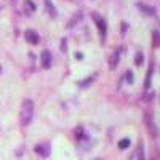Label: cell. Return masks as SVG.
I'll use <instances>...</instances> for the list:
<instances>
[{
    "label": "cell",
    "mask_w": 160,
    "mask_h": 160,
    "mask_svg": "<svg viewBox=\"0 0 160 160\" xmlns=\"http://www.w3.org/2000/svg\"><path fill=\"white\" fill-rule=\"evenodd\" d=\"M40 62H42V66L45 69L51 68V53L48 50H43L42 53H40Z\"/></svg>",
    "instance_id": "8992f818"
},
{
    "label": "cell",
    "mask_w": 160,
    "mask_h": 160,
    "mask_svg": "<svg viewBox=\"0 0 160 160\" xmlns=\"http://www.w3.org/2000/svg\"><path fill=\"white\" fill-rule=\"evenodd\" d=\"M144 122H146V125H148V130H149L151 138H157L158 130H157L154 120H152V114H151V112H146V114H144Z\"/></svg>",
    "instance_id": "277c9868"
},
{
    "label": "cell",
    "mask_w": 160,
    "mask_h": 160,
    "mask_svg": "<svg viewBox=\"0 0 160 160\" xmlns=\"http://www.w3.org/2000/svg\"><path fill=\"white\" fill-rule=\"evenodd\" d=\"M82 19H83V13H82V11L75 13V15H74V16L69 19V22H68V28H69V29L75 28L77 24H80V22H82Z\"/></svg>",
    "instance_id": "ba28073f"
},
{
    "label": "cell",
    "mask_w": 160,
    "mask_h": 160,
    "mask_svg": "<svg viewBox=\"0 0 160 160\" xmlns=\"http://www.w3.org/2000/svg\"><path fill=\"white\" fill-rule=\"evenodd\" d=\"M75 58H77V59H82L83 55H82V53H75Z\"/></svg>",
    "instance_id": "7402d4cb"
},
{
    "label": "cell",
    "mask_w": 160,
    "mask_h": 160,
    "mask_svg": "<svg viewBox=\"0 0 160 160\" xmlns=\"http://www.w3.org/2000/svg\"><path fill=\"white\" fill-rule=\"evenodd\" d=\"M130 144H131L130 138H123V139H120V142H118V149H120V151H123V149L130 148Z\"/></svg>",
    "instance_id": "9a60e30c"
},
{
    "label": "cell",
    "mask_w": 160,
    "mask_h": 160,
    "mask_svg": "<svg viewBox=\"0 0 160 160\" xmlns=\"http://www.w3.org/2000/svg\"><path fill=\"white\" fill-rule=\"evenodd\" d=\"M0 72H2V68H0Z\"/></svg>",
    "instance_id": "cb8c5ba5"
},
{
    "label": "cell",
    "mask_w": 160,
    "mask_h": 160,
    "mask_svg": "<svg viewBox=\"0 0 160 160\" xmlns=\"http://www.w3.org/2000/svg\"><path fill=\"white\" fill-rule=\"evenodd\" d=\"M120 26H122V34H125V32H127V28H128V24H127V22H122Z\"/></svg>",
    "instance_id": "44dd1931"
},
{
    "label": "cell",
    "mask_w": 160,
    "mask_h": 160,
    "mask_svg": "<svg viewBox=\"0 0 160 160\" xmlns=\"http://www.w3.org/2000/svg\"><path fill=\"white\" fill-rule=\"evenodd\" d=\"M45 7H47V11H48V15H50L51 18H56V16H58V11H56L55 5H53L50 0H45Z\"/></svg>",
    "instance_id": "7c38bea8"
},
{
    "label": "cell",
    "mask_w": 160,
    "mask_h": 160,
    "mask_svg": "<svg viewBox=\"0 0 160 160\" xmlns=\"http://www.w3.org/2000/svg\"><path fill=\"white\" fill-rule=\"evenodd\" d=\"M95 160H101V158H95Z\"/></svg>",
    "instance_id": "603a6c76"
},
{
    "label": "cell",
    "mask_w": 160,
    "mask_h": 160,
    "mask_svg": "<svg viewBox=\"0 0 160 160\" xmlns=\"http://www.w3.org/2000/svg\"><path fill=\"white\" fill-rule=\"evenodd\" d=\"M138 158H139V160H146V158H144V148H142V142H139V151H138Z\"/></svg>",
    "instance_id": "d6986e66"
},
{
    "label": "cell",
    "mask_w": 160,
    "mask_h": 160,
    "mask_svg": "<svg viewBox=\"0 0 160 160\" xmlns=\"http://www.w3.org/2000/svg\"><path fill=\"white\" fill-rule=\"evenodd\" d=\"M120 53H122V51H120V50H117V51L114 53V55L111 56V59H109V69H111V71H114V69L117 68V66H118V59H120Z\"/></svg>",
    "instance_id": "8fae6325"
},
{
    "label": "cell",
    "mask_w": 160,
    "mask_h": 160,
    "mask_svg": "<svg viewBox=\"0 0 160 160\" xmlns=\"http://www.w3.org/2000/svg\"><path fill=\"white\" fill-rule=\"evenodd\" d=\"M61 51H62V53L68 51V40H66V38L61 40Z\"/></svg>",
    "instance_id": "ffe728a7"
},
{
    "label": "cell",
    "mask_w": 160,
    "mask_h": 160,
    "mask_svg": "<svg viewBox=\"0 0 160 160\" xmlns=\"http://www.w3.org/2000/svg\"><path fill=\"white\" fill-rule=\"evenodd\" d=\"M93 80H95V77H93V75H91V77H88V78H85V80H83V82H80L78 85H80V87H82V88H87V87H88V85H90V83L93 82Z\"/></svg>",
    "instance_id": "e0dca14e"
},
{
    "label": "cell",
    "mask_w": 160,
    "mask_h": 160,
    "mask_svg": "<svg viewBox=\"0 0 160 160\" xmlns=\"http://www.w3.org/2000/svg\"><path fill=\"white\" fill-rule=\"evenodd\" d=\"M136 7L144 13V15H148V16H155V8L154 7H149V5H146V3H136Z\"/></svg>",
    "instance_id": "9c48e42d"
},
{
    "label": "cell",
    "mask_w": 160,
    "mask_h": 160,
    "mask_svg": "<svg viewBox=\"0 0 160 160\" xmlns=\"http://www.w3.org/2000/svg\"><path fill=\"white\" fill-rule=\"evenodd\" d=\"M152 71H154V59L151 61V64H149V69H148V74H146V82H144V88H146V90H151V80H152Z\"/></svg>",
    "instance_id": "30bf717a"
},
{
    "label": "cell",
    "mask_w": 160,
    "mask_h": 160,
    "mask_svg": "<svg viewBox=\"0 0 160 160\" xmlns=\"http://www.w3.org/2000/svg\"><path fill=\"white\" fill-rule=\"evenodd\" d=\"M144 62V55H142V51H136V55H135V66H139Z\"/></svg>",
    "instance_id": "5bb4252c"
},
{
    "label": "cell",
    "mask_w": 160,
    "mask_h": 160,
    "mask_svg": "<svg viewBox=\"0 0 160 160\" xmlns=\"http://www.w3.org/2000/svg\"><path fill=\"white\" fill-rule=\"evenodd\" d=\"M24 11L28 13V15H32V13L35 11V5L31 2V0H26L24 2Z\"/></svg>",
    "instance_id": "4fadbf2b"
},
{
    "label": "cell",
    "mask_w": 160,
    "mask_h": 160,
    "mask_svg": "<svg viewBox=\"0 0 160 160\" xmlns=\"http://www.w3.org/2000/svg\"><path fill=\"white\" fill-rule=\"evenodd\" d=\"M125 80H127L128 85H131L133 82H135V80H133V72H131V71H127V72H125Z\"/></svg>",
    "instance_id": "ac0fdd59"
},
{
    "label": "cell",
    "mask_w": 160,
    "mask_h": 160,
    "mask_svg": "<svg viewBox=\"0 0 160 160\" xmlns=\"http://www.w3.org/2000/svg\"><path fill=\"white\" fill-rule=\"evenodd\" d=\"M77 146L87 151V149H90L91 146H93V142H91V139H90L87 135H83V136H80V138L77 139Z\"/></svg>",
    "instance_id": "52a82bcc"
},
{
    "label": "cell",
    "mask_w": 160,
    "mask_h": 160,
    "mask_svg": "<svg viewBox=\"0 0 160 160\" xmlns=\"http://www.w3.org/2000/svg\"><path fill=\"white\" fill-rule=\"evenodd\" d=\"M34 152L37 154V155H40V157H43V158H47V157H50V154H51V146H50V142H40V144H37L35 148H34Z\"/></svg>",
    "instance_id": "3957f363"
},
{
    "label": "cell",
    "mask_w": 160,
    "mask_h": 160,
    "mask_svg": "<svg viewBox=\"0 0 160 160\" xmlns=\"http://www.w3.org/2000/svg\"><path fill=\"white\" fill-rule=\"evenodd\" d=\"M152 45L154 47H158L160 45V34H158V31H154L152 32Z\"/></svg>",
    "instance_id": "2e32d148"
},
{
    "label": "cell",
    "mask_w": 160,
    "mask_h": 160,
    "mask_svg": "<svg viewBox=\"0 0 160 160\" xmlns=\"http://www.w3.org/2000/svg\"><path fill=\"white\" fill-rule=\"evenodd\" d=\"M34 117V101L32 99H24L21 104V111H19V122L22 127L29 125L31 120Z\"/></svg>",
    "instance_id": "6da1fadb"
},
{
    "label": "cell",
    "mask_w": 160,
    "mask_h": 160,
    "mask_svg": "<svg viewBox=\"0 0 160 160\" xmlns=\"http://www.w3.org/2000/svg\"><path fill=\"white\" fill-rule=\"evenodd\" d=\"M93 19H95V22H96V26H98L101 42L104 43V40H106V32H108V24H106V21L98 15V13H93Z\"/></svg>",
    "instance_id": "7a4b0ae2"
},
{
    "label": "cell",
    "mask_w": 160,
    "mask_h": 160,
    "mask_svg": "<svg viewBox=\"0 0 160 160\" xmlns=\"http://www.w3.org/2000/svg\"><path fill=\"white\" fill-rule=\"evenodd\" d=\"M24 38H26V42H29L31 45H37V43L40 42V35H38V32L31 31V29L24 32Z\"/></svg>",
    "instance_id": "5b68a950"
}]
</instances>
